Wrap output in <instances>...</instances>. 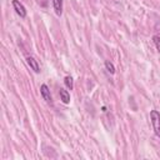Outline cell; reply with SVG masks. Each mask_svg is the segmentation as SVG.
Masks as SVG:
<instances>
[{"instance_id": "1", "label": "cell", "mask_w": 160, "mask_h": 160, "mask_svg": "<svg viewBox=\"0 0 160 160\" xmlns=\"http://www.w3.org/2000/svg\"><path fill=\"white\" fill-rule=\"evenodd\" d=\"M150 120H151L155 135L158 138H160V112L158 110H151L150 111Z\"/></svg>"}, {"instance_id": "3", "label": "cell", "mask_w": 160, "mask_h": 160, "mask_svg": "<svg viewBox=\"0 0 160 160\" xmlns=\"http://www.w3.org/2000/svg\"><path fill=\"white\" fill-rule=\"evenodd\" d=\"M12 6H14V10L15 12L20 16V18H26V9L25 6L19 1V0H12Z\"/></svg>"}, {"instance_id": "6", "label": "cell", "mask_w": 160, "mask_h": 160, "mask_svg": "<svg viewBox=\"0 0 160 160\" xmlns=\"http://www.w3.org/2000/svg\"><path fill=\"white\" fill-rule=\"evenodd\" d=\"M52 6L55 10V14L60 16L62 14V0H52Z\"/></svg>"}, {"instance_id": "9", "label": "cell", "mask_w": 160, "mask_h": 160, "mask_svg": "<svg viewBox=\"0 0 160 160\" xmlns=\"http://www.w3.org/2000/svg\"><path fill=\"white\" fill-rule=\"evenodd\" d=\"M152 41H154V44H155L158 51L160 52V36H159V35H154V36H152Z\"/></svg>"}, {"instance_id": "8", "label": "cell", "mask_w": 160, "mask_h": 160, "mask_svg": "<svg viewBox=\"0 0 160 160\" xmlns=\"http://www.w3.org/2000/svg\"><path fill=\"white\" fill-rule=\"evenodd\" d=\"M105 68H106L108 72H110V74H114V72H115V66H114V64H112L111 61L106 60V61H105Z\"/></svg>"}, {"instance_id": "5", "label": "cell", "mask_w": 160, "mask_h": 160, "mask_svg": "<svg viewBox=\"0 0 160 160\" xmlns=\"http://www.w3.org/2000/svg\"><path fill=\"white\" fill-rule=\"evenodd\" d=\"M59 95H60V100H61L64 104H69V102H70V94H69L68 90L60 89V90H59Z\"/></svg>"}, {"instance_id": "7", "label": "cell", "mask_w": 160, "mask_h": 160, "mask_svg": "<svg viewBox=\"0 0 160 160\" xmlns=\"http://www.w3.org/2000/svg\"><path fill=\"white\" fill-rule=\"evenodd\" d=\"M64 84H65V86L69 89V90H72V88H74V81H72V78L71 76H65V79H64Z\"/></svg>"}, {"instance_id": "4", "label": "cell", "mask_w": 160, "mask_h": 160, "mask_svg": "<svg viewBox=\"0 0 160 160\" xmlns=\"http://www.w3.org/2000/svg\"><path fill=\"white\" fill-rule=\"evenodd\" d=\"M26 62H28V65H29L36 74L40 72V66H39V64H38V60H35V58L28 56V58H26Z\"/></svg>"}, {"instance_id": "2", "label": "cell", "mask_w": 160, "mask_h": 160, "mask_svg": "<svg viewBox=\"0 0 160 160\" xmlns=\"http://www.w3.org/2000/svg\"><path fill=\"white\" fill-rule=\"evenodd\" d=\"M40 94H41L42 99H44L48 104L52 105V98H51V94H50V89L48 88L46 84H42V85L40 86Z\"/></svg>"}]
</instances>
